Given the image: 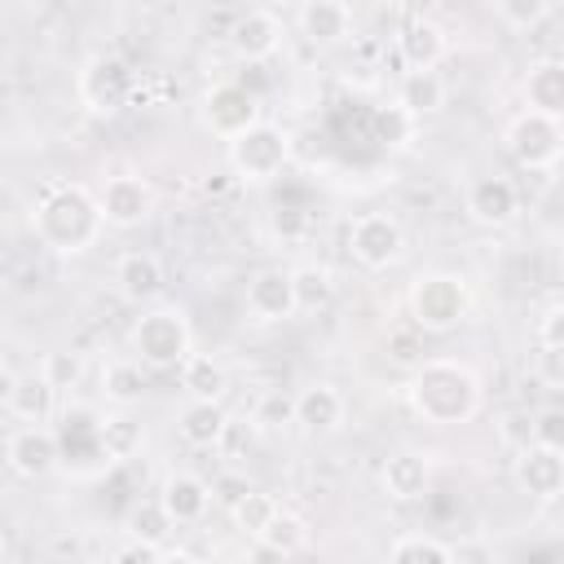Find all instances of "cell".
<instances>
[{
	"instance_id": "obj_1",
	"label": "cell",
	"mask_w": 564,
	"mask_h": 564,
	"mask_svg": "<svg viewBox=\"0 0 564 564\" xmlns=\"http://www.w3.org/2000/svg\"><path fill=\"white\" fill-rule=\"evenodd\" d=\"M405 401L410 410L432 423V427H458L471 423L480 401H485V383L480 375L458 361V357H423L410 379H405Z\"/></svg>"
},
{
	"instance_id": "obj_2",
	"label": "cell",
	"mask_w": 564,
	"mask_h": 564,
	"mask_svg": "<svg viewBox=\"0 0 564 564\" xmlns=\"http://www.w3.org/2000/svg\"><path fill=\"white\" fill-rule=\"evenodd\" d=\"M31 229L40 238V247H48L53 256H84L101 242L106 212H101V198L88 185L62 181V185L44 189V198L35 203Z\"/></svg>"
},
{
	"instance_id": "obj_3",
	"label": "cell",
	"mask_w": 564,
	"mask_h": 564,
	"mask_svg": "<svg viewBox=\"0 0 564 564\" xmlns=\"http://www.w3.org/2000/svg\"><path fill=\"white\" fill-rule=\"evenodd\" d=\"M405 308H410V322L419 335H449L467 322L471 313V291L458 273H445V269H427L410 282V295H405Z\"/></svg>"
},
{
	"instance_id": "obj_4",
	"label": "cell",
	"mask_w": 564,
	"mask_h": 564,
	"mask_svg": "<svg viewBox=\"0 0 564 564\" xmlns=\"http://www.w3.org/2000/svg\"><path fill=\"white\" fill-rule=\"evenodd\" d=\"M132 352L150 370H181L185 357L194 352V330H189L185 308L154 304L150 313H141L132 326Z\"/></svg>"
},
{
	"instance_id": "obj_5",
	"label": "cell",
	"mask_w": 564,
	"mask_h": 564,
	"mask_svg": "<svg viewBox=\"0 0 564 564\" xmlns=\"http://www.w3.org/2000/svg\"><path fill=\"white\" fill-rule=\"evenodd\" d=\"M225 159H229V172L247 185H269L282 176V167L291 163V137L282 123H269L260 119L256 128H247L242 137L225 141Z\"/></svg>"
},
{
	"instance_id": "obj_6",
	"label": "cell",
	"mask_w": 564,
	"mask_h": 564,
	"mask_svg": "<svg viewBox=\"0 0 564 564\" xmlns=\"http://www.w3.org/2000/svg\"><path fill=\"white\" fill-rule=\"evenodd\" d=\"M198 119H203V128H207L212 137L234 141V137H242L247 128H256V123L264 119V106H260V93H256V88H247V84H238V79H220V84H212V88L203 93Z\"/></svg>"
},
{
	"instance_id": "obj_7",
	"label": "cell",
	"mask_w": 564,
	"mask_h": 564,
	"mask_svg": "<svg viewBox=\"0 0 564 564\" xmlns=\"http://www.w3.org/2000/svg\"><path fill=\"white\" fill-rule=\"evenodd\" d=\"M75 93L84 101L88 115H119L132 97V66L119 57V53H93L84 66H79V79H75Z\"/></svg>"
},
{
	"instance_id": "obj_8",
	"label": "cell",
	"mask_w": 564,
	"mask_h": 564,
	"mask_svg": "<svg viewBox=\"0 0 564 564\" xmlns=\"http://www.w3.org/2000/svg\"><path fill=\"white\" fill-rule=\"evenodd\" d=\"M348 256L361 269H370V273L392 269L405 256V229H401V220L392 212H361L348 225Z\"/></svg>"
},
{
	"instance_id": "obj_9",
	"label": "cell",
	"mask_w": 564,
	"mask_h": 564,
	"mask_svg": "<svg viewBox=\"0 0 564 564\" xmlns=\"http://www.w3.org/2000/svg\"><path fill=\"white\" fill-rule=\"evenodd\" d=\"M507 150L520 167L529 172H551L564 154V123L560 119H546L538 110H520L511 123H507Z\"/></svg>"
},
{
	"instance_id": "obj_10",
	"label": "cell",
	"mask_w": 564,
	"mask_h": 564,
	"mask_svg": "<svg viewBox=\"0 0 564 564\" xmlns=\"http://www.w3.org/2000/svg\"><path fill=\"white\" fill-rule=\"evenodd\" d=\"M57 458H62V445L48 423H22L4 441V463L22 480H44L57 467Z\"/></svg>"
},
{
	"instance_id": "obj_11",
	"label": "cell",
	"mask_w": 564,
	"mask_h": 564,
	"mask_svg": "<svg viewBox=\"0 0 564 564\" xmlns=\"http://www.w3.org/2000/svg\"><path fill=\"white\" fill-rule=\"evenodd\" d=\"M242 308L251 322L260 326H273V322H286L295 317V286H291V269L282 264H264L260 273H251L247 282V295H242Z\"/></svg>"
},
{
	"instance_id": "obj_12",
	"label": "cell",
	"mask_w": 564,
	"mask_h": 564,
	"mask_svg": "<svg viewBox=\"0 0 564 564\" xmlns=\"http://www.w3.org/2000/svg\"><path fill=\"white\" fill-rule=\"evenodd\" d=\"M97 198H101V212H106V225H110V229H137V225H145L150 212H154V189H150V181L137 176V172L106 176V185H101Z\"/></svg>"
},
{
	"instance_id": "obj_13",
	"label": "cell",
	"mask_w": 564,
	"mask_h": 564,
	"mask_svg": "<svg viewBox=\"0 0 564 564\" xmlns=\"http://www.w3.org/2000/svg\"><path fill=\"white\" fill-rule=\"evenodd\" d=\"M0 401H4V410H9L18 423H48L53 410H57V388H53V379H48L44 370L18 375V370L4 366Z\"/></svg>"
},
{
	"instance_id": "obj_14",
	"label": "cell",
	"mask_w": 564,
	"mask_h": 564,
	"mask_svg": "<svg viewBox=\"0 0 564 564\" xmlns=\"http://www.w3.org/2000/svg\"><path fill=\"white\" fill-rule=\"evenodd\" d=\"M511 476H516L520 494H529L538 502H555V498H564V449L533 441L529 449L516 454Z\"/></svg>"
},
{
	"instance_id": "obj_15",
	"label": "cell",
	"mask_w": 564,
	"mask_h": 564,
	"mask_svg": "<svg viewBox=\"0 0 564 564\" xmlns=\"http://www.w3.org/2000/svg\"><path fill=\"white\" fill-rule=\"evenodd\" d=\"M463 207L476 225L485 229H502L520 216V189L507 181V176H476L463 194Z\"/></svg>"
},
{
	"instance_id": "obj_16",
	"label": "cell",
	"mask_w": 564,
	"mask_h": 564,
	"mask_svg": "<svg viewBox=\"0 0 564 564\" xmlns=\"http://www.w3.org/2000/svg\"><path fill=\"white\" fill-rule=\"evenodd\" d=\"M379 485L392 502H419L427 498L432 489V467L419 449H392L383 463H379Z\"/></svg>"
},
{
	"instance_id": "obj_17",
	"label": "cell",
	"mask_w": 564,
	"mask_h": 564,
	"mask_svg": "<svg viewBox=\"0 0 564 564\" xmlns=\"http://www.w3.org/2000/svg\"><path fill=\"white\" fill-rule=\"evenodd\" d=\"M159 502L167 507V516L176 524H198L212 511L216 489L203 476H194V471H167L163 485H159Z\"/></svg>"
},
{
	"instance_id": "obj_18",
	"label": "cell",
	"mask_w": 564,
	"mask_h": 564,
	"mask_svg": "<svg viewBox=\"0 0 564 564\" xmlns=\"http://www.w3.org/2000/svg\"><path fill=\"white\" fill-rule=\"evenodd\" d=\"M282 22L273 18V13H264V9H251V13H242L238 22H234V31H229V48H234V57L238 62H269L278 48H282Z\"/></svg>"
},
{
	"instance_id": "obj_19",
	"label": "cell",
	"mask_w": 564,
	"mask_h": 564,
	"mask_svg": "<svg viewBox=\"0 0 564 564\" xmlns=\"http://www.w3.org/2000/svg\"><path fill=\"white\" fill-rule=\"evenodd\" d=\"M115 282H119V295L128 304H150V300L163 295L167 273H163V260L154 251H128L115 264Z\"/></svg>"
},
{
	"instance_id": "obj_20",
	"label": "cell",
	"mask_w": 564,
	"mask_h": 564,
	"mask_svg": "<svg viewBox=\"0 0 564 564\" xmlns=\"http://www.w3.org/2000/svg\"><path fill=\"white\" fill-rule=\"evenodd\" d=\"M520 97H524V110H538V115L564 123V62L560 57L533 62L520 79Z\"/></svg>"
},
{
	"instance_id": "obj_21",
	"label": "cell",
	"mask_w": 564,
	"mask_h": 564,
	"mask_svg": "<svg viewBox=\"0 0 564 564\" xmlns=\"http://www.w3.org/2000/svg\"><path fill=\"white\" fill-rule=\"evenodd\" d=\"M445 48H449V40H445L441 22H432V18H414L397 31V57L405 70H436Z\"/></svg>"
},
{
	"instance_id": "obj_22",
	"label": "cell",
	"mask_w": 564,
	"mask_h": 564,
	"mask_svg": "<svg viewBox=\"0 0 564 564\" xmlns=\"http://www.w3.org/2000/svg\"><path fill=\"white\" fill-rule=\"evenodd\" d=\"M348 405H344V392L335 383H308L295 392V423L313 436H326V432H339Z\"/></svg>"
},
{
	"instance_id": "obj_23",
	"label": "cell",
	"mask_w": 564,
	"mask_h": 564,
	"mask_svg": "<svg viewBox=\"0 0 564 564\" xmlns=\"http://www.w3.org/2000/svg\"><path fill=\"white\" fill-rule=\"evenodd\" d=\"M300 35L313 48H335L352 35V13L344 0H304L300 9Z\"/></svg>"
},
{
	"instance_id": "obj_24",
	"label": "cell",
	"mask_w": 564,
	"mask_h": 564,
	"mask_svg": "<svg viewBox=\"0 0 564 564\" xmlns=\"http://www.w3.org/2000/svg\"><path fill=\"white\" fill-rule=\"evenodd\" d=\"M176 432L194 449H216L225 441V432H229L225 401H185V410L176 414Z\"/></svg>"
},
{
	"instance_id": "obj_25",
	"label": "cell",
	"mask_w": 564,
	"mask_h": 564,
	"mask_svg": "<svg viewBox=\"0 0 564 564\" xmlns=\"http://www.w3.org/2000/svg\"><path fill=\"white\" fill-rule=\"evenodd\" d=\"M176 375H181V392L189 401H225L229 397V370L212 352H189Z\"/></svg>"
},
{
	"instance_id": "obj_26",
	"label": "cell",
	"mask_w": 564,
	"mask_h": 564,
	"mask_svg": "<svg viewBox=\"0 0 564 564\" xmlns=\"http://www.w3.org/2000/svg\"><path fill=\"white\" fill-rule=\"evenodd\" d=\"M445 97H449V88H445L441 70H405L401 84H397V101H401L414 119L436 115V110L445 106Z\"/></svg>"
},
{
	"instance_id": "obj_27",
	"label": "cell",
	"mask_w": 564,
	"mask_h": 564,
	"mask_svg": "<svg viewBox=\"0 0 564 564\" xmlns=\"http://www.w3.org/2000/svg\"><path fill=\"white\" fill-rule=\"evenodd\" d=\"M291 286H295V308L300 313H317L335 300V273L317 260H304L291 269Z\"/></svg>"
},
{
	"instance_id": "obj_28",
	"label": "cell",
	"mask_w": 564,
	"mask_h": 564,
	"mask_svg": "<svg viewBox=\"0 0 564 564\" xmlns=\"http://www.w3.org/2000/svg\"><path fill=\"white\" fill-rule=\"evenodd\" d=\"M101 397L110 401V405H119V410H128V405H137L141 397H145V370H141V361L132 357H123V361H110L106 370H101Z\"/></svg>"
},
{
	"instance_id": "obj_29",
	"label": "cell",
	"mask_w": 564,
	"mask_h": 564,
	"mask_svg": "<svg viewBox=\"0 0 564 564\" xmlns=\"http://www.w3.org/2000/svg\"><path fill=\"white\" fill-rule=\"evenodd\" d=\"M256 542H260V555H282V560L286 555H300L308 546V524H304V516L278 507V516L269 520V529Z\"/></svg>"
},
{
	"instance_id": "obj_30",
	"label": "cell",
	"mask_w": 564,
	"mask_h": 564,
	"mask_svg": "<svg viewBox=\"0 0 564 564\" xmlns=\"http://www.w3.org/2000/svg\"><path fill=\"white\" fill-rule=\"evenodd\" d=\"M278 516V498L273 494H264V489H247L234 507H229V520H234V529L242 533V538H260L264 529H269V520Z\"/></svg>"
},
{
	"instance_id": "obj_31",
	"label": "cell",
	"mask_w": 564,
	"mask_h": 564,
	"mask_svg": "<svg viewBox=\"0 0 564 564\" xmlns=\"http://www.w3.org/2000/svg\"><path fill=\"white\" fill-rule=\"evenodd\" d=\"M370 132H375V141H379V145L401 150V145H410V141H414L419 119H414L401 101H392V106H375V115H370Z\"/></svg>"
},
{
	"instance_id": "obj_32",
	"label": "cell",
	"mask_w": 564,
	"mask_h": 564,
	"mask_svg": "<svg viewBox=\"0 0 564 564\" xmlns=\"http://www.w3.org/2000/svg\"><path fill=\"white\" fill-rule=\"evenodd\" d=\"M388 560L392 564H454V546L427 533H401L388 546Z\"/></svg>"
},
{
	"instance_id": "obj_33",
	"label": "cell",
	"mask_w": 564,
	"mask_h": 564,
	"mask_svg": "<svg viewBox=\"0 0 564 564\" xmlns=\"http://www.w3.org/2000/svg\"><path fill=\"white\" fill-rule=\"evenodd\" d=\"M172 529H176V520L167 516V507L159 502V494L145 498V502H137L132 516H128V538H145V542H159L163 546L172 538Z\"/></svg>"
},
{
	"instance_id": "obj_34",
	"label": "cell",
	"mask_w": 564,
	"mask_h": 564,
	"mask_svg": "<svg viewBox=\"0 0 564 564\" xmlns=\"http://www.w3.org/2000/svg\"><path fill=\"white\" fill-rule=\"evenodd\" d=\"M137 445H141V423L128 410L101 419V449H106V458H132Z\"/></svg>"
},
{
	"instance_id": "obj_35",
	"label": "cell",
	"mask_w": 564,
	"mask_h": 564,
	"mask_svg": "<svg viewBox=\"0 0 564 564\" xmlns=\"http://www.w3.org/2000/svg\"><path fill=\"white\" fill-rule=\"evenodd\" d=\"M251 423H256L260 432H282V427H291V423H295V397L282 392V388L260 392V401H256V410H251Z\"/></svg>"
},
{
	"instance_id": "obj_36",
	"label": "cell",
	"mask_w": 564,
	"mask_h": 564,
	"mask_svg": "<svg viewBox=\"0 0 564 564\" xmlns=\"http://www.w3.org/2000/svg\"><path fill=\"white\" fill-rule=\"evenodd\" d=\"M40 370H44V375L53 379V388L62 392V388H75V383L84 379V357H79V352H66V348H57V352H44Z\"/></svg>"
},
{
	"instance_id": "obj_37",
	"label": "cell",
	"mask_w": 564,
	"mask_h": 564,
	"mask_svg": "<svg viewBox=\"0 0 564 564\" xmlns=\"http://www.w3.org/2000/svg\"><path fill=\"white\" fill-rule=\"evenodd\" d=\"M498 441H502L511 454L529 449V445H533V414H529V410H502V414H498Z\"/></svg>"
},
{
	"instance_id": "obj_38",
	"label": "cell",
	"mask_w": 564,
	"mask_h": 564,
	"mask_svg": "<svg viewBox=\"0 0 564 564\" xmlns=\"http://www.w3.org/2000/svg\"><path fill=\"white\" fill-rule=\"evenodd\" d=\"M494 9H498V18H502L507 26L529 31V26H538V22L546 18L551 0H494Z\"/></svg>"
},
{
	"instance_id": "obj_39",
	"label": "cell",
	"mask_w": 564,
	"mask_h": 564,
	"mask_svg": "<svg viewBox=\"0 0 564 564\" xmlns=\"http://www.w3.org/2000/svg\"><path fill=\"white\" fill-rule=\"evenodd\" d=\"M533 379L546 392H564V348L538 344V352H533Z\"/></svg>"
},
{
	"instance_id": "obj_40",
	"label": "cell",
	"mask_w": 564,
	"mask_h": 564,
	"mask_svg": "<svg viewBox=\"0 0 564 564\" xmlns=\"http://www.w3.org/2000/svg\"><path fill=\"white\" fill-rule=\"evenodd\" d=\"M533 441L564 449V405H546L533 414Z\"/></svg>"
},
{
	"instance_id": "obj_41",
	"label": "cell",
	"mask_w": 564,
	"mask_h": 564,
	"mask_svg": "<svg viewBox=\"0 0 564 564\" xmlns=\"http://www.w3.org/2000/svg\"><path fill=\"white\" fill-rule=\"evenodd\" d=\"M269 229H273V238H282V242H300V238L308 234V212H300V207H278V212L269 216Z\"/></svg>"
},
{
	"instance_id": "obj_42",
	"label": "cell",
	"mask_w": 564,
	"mask_h": 564,
	"mask_svg": "<svg viewBox=\"0 0 564 564\" xmlns=\"http://www.w3.org/2000/svg\"><path fill=\"white\" fill-rule=\"evenodd\" d=\"M538 344L564 348V300H555V304L542 308V317H538Z\"/></svg>"
},
{
	"instance_id": "obj_43",
	"label": "cell",
	"mask_w": 564,
	"mask_h": 564,
	"mask_svg": "<svg viewBox=\"0 0 564 564\" xmlns=\"http://www.w3.org/2000/svg\"><path fill=\"white\" fill-rule=\"evenodd\" d=\"M167 551L159 546V542H145V538H128L119 551H115V560L119 564H159Z\"/></svg>"
},
{
	"instance_id": "obj_44",
	"label": "cell",
	"mask_w": 564,
	"mask_h": 564,
	"mask_svg": "<svg viewBox=\"0 0 564 564\" xmlns=\"http://www.w3.org/2000/svg\"><path fill=\"white\" fill-rule=\"evenodd\" d=\"M212 489H216V502H220V507H234V502L251 489V480H247V476H238V471H220V476L212 480Z\"/></svg>"
},
{
	"instance_id": "obj_45",
	"label": "cell",
	"mask_w": 564,
	"mask_h": 564,
	"mask_svg": "<svg viewBox=\"0 0 564 564\" xmlns=\"http://www.w3.org/2000/svg\"><path fill=\"white\" fill-rule=\"evenodd\" d=\"M494 551L485 546V542H463V546H454V560H489Z\"/></svg>"
},
{
	"instance_id": "obj_46",
	"label": "cell",
	"mask_w": 564,
	"mask_h": 564,
	"mask_svg": "<svg viewBox=\"0 0 564 564\" xmlns=\"http://www.w3.org/2000/svg\"><path fill=\"white\" fill-rule=\"evenodd\" d=\"M370 4H397V0H370Z\"/></svg>"
}]
</instances>
